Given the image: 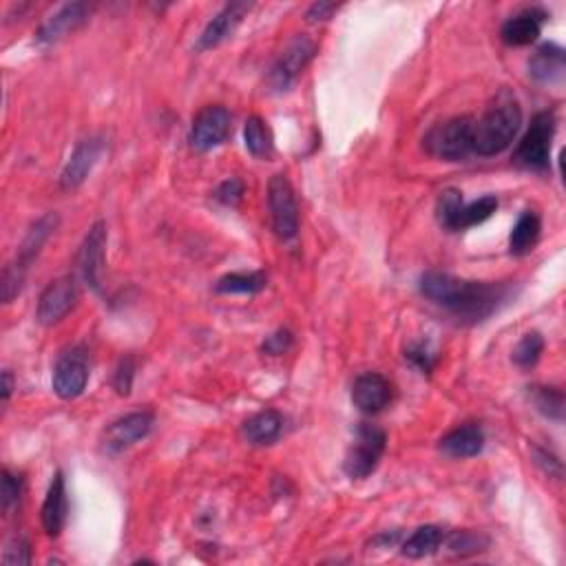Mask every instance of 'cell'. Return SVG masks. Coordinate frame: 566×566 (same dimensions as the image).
Listing matches in <instances>:
<instances>
[{"label":"cell","instance_id":"cell-13","mask_svg":"<svg viewBox=\"0 0 566 566\" xmlns=\"http://www.w3.org/2000/svg\"><path fill=\"white\" fill-rule=\"evenodd\" d=\"M107 224L96 222L85 237V244L80 248V272L93 290H100L102 275H104V259H107Z\"/></svg>","mask_w":566,"mask_h":566},{"label":"cell","instance_id":"cell-1","mask_svg":"<svg viewBox=\"0 0 566 566\" xmlns=\"http://www.w3.org/2000/svg\"><path fill=\"white\" fill-rule=\"evenodd\" d=\"M418 288L434 306L445 308L454 317L471 323L491 317L509 297V288L502 283L467 281L447 272H425Z\"/></svg>","mask_w":566,"mask_h":566},{"label":"cell","instance_id":"cell-16","mask_svg":"<svg viewBox=\"0 0 566 566\" xmlns=\"http://www.w3.org/2000/svg\"><path fill=\"white\" fill-rule=\"evenodd\" d=\"M91 9L85 3H71L65 5L51 16L47 23L40 27V31L36 34L38 45H56L58 40L71 36L73 31H78L82 25L89 20Z\"/></svg>","mask_w":566,"mask_h":566},{"label":"cell","instance_id":"cell-20","mask_svg":"<svg viewBox=\"0 0 566 566\" xmlns=\"http://www.w3.org/2000/svg\"><path fill=\"white\" fill-rule=\"evenodd\" d=\"M485 447V432L476 423L460 425L440 438L438 449L449 458H474Z\"/></svg>","mask_w":566,"mask_h":566},{"label":"cell","instance_id":"cell-19","mask_svg":"<svg viewBox=\"0 0 566 566\" xmlns=\"http://www.w3.org/2000/svg\"><path fill=\"white\" fill-rule=\"evenodd\" d=\"M544 20H547V14L542 9H524L502 25L500 36L509 47H527L540 38Z\"/></svg>","mask_w":566,"mask_h":566},{"label":"cell","instance_id":"cell-2","mask_svg":"<svg viewBox=\"0 0 566 566\" xmlns=\"http://www.w3.org/2000/svg\"><path fill=\"white\" fill-rule=\"evenodd\" d=\"M522 127V109L511 91L502 89L474 122V153L494 157L507 151Z\"/></svg>","mask_w":566,"mask_h":566},{"label":"cell","instance_id":"cell-35","mask_svg":"<svg viewBox=\"0 0 566 566\" xmlns=\"http://www.w3.org/2000/svg\"><path fill=\"white\" fill-rule=\"evenodd\" d=\"M3 564L5 566H25L31 564V549L25 538H14L5 547L3 553Z\"/></svg>","mask_w":566,"mask_h":566},{"label":"cell","instance_id":"cell-29","mask_svg":"<svg viewBox=\"0 0 566 566\" xmlns=\"http://www.w3.org/2000/svg\"><path fill=\"white\" fill-rule=\"evenodd\" d=\"M489 547V538L482 536V533L476 531H454L452 536L447 538V551L458 555V558H467V555H476L482 553Z\"/></svg>","mask_w":566,"mask_h":566},{"label":"cell","instance_id":"cell-8","mask_svg":"<svg viewBox=\"0 0 566 566\" xmlns=\"http://www.w3.org/2000/svg\"><path fill=\"white\" fill-rule=\"evenodd\" d=\"M89 383V352L85 345H71L65 352H60L54 368V392L62 401H73L85 394Z\"/></svg>","mask_w":566,"mask_h":566},{"label":"cell","instance_id":"cell-21","mask_svg":"<svg viewBox=\"0 0 566 566\" xmlns=\"http://www.w3.org/2000/svg\"><path fill=\"white\" fill-rule=\"evenodd\" d=\"M564 71H566V56L560 45L553 43L542 45L529 60V76L540 82V85H555V82H562Z\"/></svg>","mask_w":566,"mask_h":566},{"label":"cell","instance_id":"cell-18","mask_svg":"<svg viewBox=\"0 0 566 566\" xmlns=\"http://www.w3.org/2000/svg\"><path fill=\"white\" fill-rule=\"evenodd\" d=\"M67 511H69V500H67L65 476L58 471L47 489L43 509H40V520H43V529L47 536H54V538L60 536L62 529H65V524H67Z\"/></svg>","mask_w":566,"mask_h":566},{"label":"cell","instance_id":"cell-12","mask_svg":"<svg viewBox=\"0 0 566 566\" xmlns=\"http://www.w3.org/2000/svg\"><path fill=\"white\" fill-rule=\"evenodd\" d=\"M153 429V414L149 412H133L113 421L102 434V445L109 454H122L129 447L140 443Z\"/></svg>","mask_w":566,"mask_h":566},{"label":"cell","instance_id":"cell-31","mask_svg":"<svg viewBox=\"0 0 566 566\" xmlns=\"http://www.w3.org/2000/svg\"><path fill=\"white\" fill-rule=\"evenodd\" d=\"M460 208H463V193H460L458 188H447V191L440 193L438 204H436V217H438L440 226L456 233Z\"/></svg>","mask_w":566,"mask_h":566},{"label":"cell","instance_id":"cell-33","mask_svg":"<svg viewBox=\"0 0 566 566\" xmlns=\"http://www.w3.org/2000/svg\"><path fill=\"white\" fill-rule=\"evenodd\" d=\"M133 379H135V359L133 356H124V359H120L118 368H115V374H113L115 392H118L120 396H129L131 387H133Z\"/></svg>","mask_w":566,"mask_h":566},{"label":"cell","instance_id":"cell-32","mask_svg":"<svg viewBox=\"0 0 566 566\" xmlns=\"http://www.w3.org/2000/svg\"><path fill=\"white\" fill-rule=\"evenodd\" d=\"M405 359L410 361L421 374H432V370L436 368L438 354L429 343H412L410 348L405 350Z\"/></svg>","mask_w":566,"mask_h":566},{"label":"cell","instance_id":"cell-28","mask_svg":"<svg viewBox=\"0 0 566 566\" xmlns=\"http://www.w3.org/2000/svg\"><path fill=\"white\" fill-rule=\"evenodd\" d=\"M533 403L542 416L555 423L564 421V392L560 387H533Z\"/></svg>","mask_w":566,"mask_h":566},{"label":"cell","instance_id":"cell-30","mask_svg":"<svg viewBox=\"0 0 566 566\" xmlns=\"http://www.w3.org/2000/svg\"><path fill=\"white\" fill-rule=\"evenodd\" d=\"M542 352H544L542 334L540 332H527L518 341L516 350H513V363H516L518 368H522V370H531L538 365Z\"/></svg>","mask_w":566,"mask_h":566},{"label":"cell","instance_id":"cell-4","mask_svg":"<svg viewBox=\"0 0 566 566\" xmlns=\"http://www.w3.org/2000/svg\"><path fill=\"white\" fill-rule=\"evenodd\" d=\"M423 146L436 160H465V157L474 151V118H469V115H456V118L434 124L423 138Z\"/></svg>","mask_w":566,"mask_h":566},{"label":"cell","instance_id":"cell-6","mask_svg":"<svg viewBox=\"0 0 566 566\" xmlns=\"http://www.w3.org/2000/svg\"><path fill=\"white\" fill-rule=\"evenodd\" d=\"M555 138V115L542 111L531 120V127L520 140L513 160L529 171H547L551 162V144Z\"/></svg>","mask_w":566,"mask_h":566},{"label":"cell","instance_id":"cell-22","mask_svg":"<svg viewBox=\"0 0 566 566\" xmlns=\"http://www.w3.org/2000/svg\"><path fill=\"white\" fill-rule=\"evenodd\" d=\"M286 427V418H283L277 410H266L255 416H250L248 421L241 427V434L255 447H266L277 443Z\"/></svg>","mask_w":566,"mask_h":566},{"label":"cell","instance_id":"cell-40","mask_svg":"<svg viewBox=\"0 0 566 566\" xmlns=\"http://www.w3.org/2000/svg\"><path fill=\"white\" fill-rule=\"evenodd\" d=\"M12 390H14L12 372L5 370V372H3V401H5V403L9 401V396H12Z\"/></svg>","mask_w":566,"mask_h":566},{"label":"cell","instance_id":"cell-23","mask_svg":"<svg viewBox=\"0 0 566 566\" xmlns=\"http://www.w3.org/2000/svg\"><path fill=\"white\" fill-rule=\"evenodd\" d=\"M540 233H542V219L538 213L533 211H524L516 226L511 230L509 237V253L516 257H524L529 255L536 244L540 241Z\"/></svg>","mask_w":566,"mask_h":566},{"label":"cell","instance_id":"cell-25","mask_svg":"<svg viewBox=\"0 0 566 566\" xmlns=\"http://www.w3.org/2000/svg\"><path fill=\"white\" fill-rule=\"evenodd\" d=\"M244 144L248 153L257 157V160H268L275 153V142H272V133L268 129V124L259 118V115H253V118L246 120L244 127Z\"/></svg>","mask_w":566,"mask_h":566},{"label":"cell","instance_id":"cell-9","mask_svg":"<svg viewBox=\"0 0 566 566\" xmlns=\"http://www.w3.org/2000/svg\"><path fill=\"white\" fill-rule=\"evenodd\" d=\"M317 54V45L308 36H297L292 43L281 51L275 65L268 73V85L272 91H288L295 85L297 78L310 65V60Z\"/></svg>","mask_w":566,"mask_h":566},{"label":"cell","instance_id":"cell-7","mask_svg":"<svg viewBox=\"0 0 566 566\" xmlns=\"http://www.w3.org/2000/svg\"><path fill=\"white\" fill-rule=\"evenodd\" d=\"M268 208L272 228L281 241H292L299 235V204L295 188L286 175H272L268 182Z\"/></svg>","mask_w":566,"mask_h":566},{"label":"cell","instance_id":"cell-39","mask_svg":"<svg viewBox=\"0 0 566 566\" xmlns=\"http://www.w3.org/2000/svg\"><path fill=\"white\" fill-rule=\"evenodd\" d=\"M339 5H334V3H314L310 9H308V20L310 23H319V20H328L334 12H337Z\"/></svg>","mask_w":566,"mask_h":566},{"label":"cell","instance_id":"cell-10","mask_svg":"<svg viewBox=\"0 0 566 566\" xmlns=\"http://www.w3.org/2000/svg\"><path fill=\"white\" fill-rule=\"evenodd\" d=\"M78 297H80V292H78L76 277L65 275L56 281H51L38 299L36 319L40 326L49 328V326H56V323H60L73 308H76Z\"/></svg>","mask_w":566,"mask_h":566},{"label":"cell","instance_id":"cell-14","mask_svg":"<svg viewBox=\"0 0 566 566\" xmlns=\"http://www.w3.org/2000/svg\"><path fill=\"white\" fill-rule=\"evenodd\" d=\"M392 401V383L379 372H365L352 385V403L363 414H379Z\"/></svg>","mask_w":566,"mask_h":566},{"label":"cell","instance_id":"cell-17","mask_svg":"<svg viewBox=\"0 0 566 566\" xmlns=\"http://www.w3.org/2000/svg\"><path fill=\"white\" fill-rule=\"evenodd\" d=\"M250 7L253 5L228 3L202 31V36L197 40V51H208L217 45H222L224 40L239 27L241 20H244V16L250 12Z\"/></svg>","mask_w":566,"mask_h":566},{"label":"cell","instance_id":"cell-11","mask_svg":"<svg viewBox=\"0 0 566 566\" xmlns=\"http://www.w3.org/2000/svg\"><path fill=\"white\" fill-rule=\"evenodd\" d=\"M230 135V111L222 104H208L193 118L188 142L195 151H213L222 146Z\"/></svg>","mask_w":566,"mask_h":566},{"label":"cell","instance_id":"cell-34","mask_svg":"<svg viewBox=\"0 0 566 566\" xmlns=\"http://www.w3.org/2000/svg\"><path fill=\"white\" fill-rule=\"evenodd\" d=\"M20 496H23V478L14 476L12 471L5 469L3 471V511L9 513L18 502Z\"/></svg>","mask_w":566,"mask_h":566},{"label":"cell","instance_id":"cell-5","mask_svg":"<svg viewBox=\"0 0 566 566\" xmlns=\"http://www.w3.org/2000/svg\"><path fill=\"white\" fill-rule=\"evenodd\" d=\"M387 447V434L372 423H361L356 429L354 443L343 460V469L352 480H363L372 476L379 467Z\"/></svg>","mask_w":566,"mask_h":566},{"label":"cell","instance_id":"cell-38","mask_svg":"<svg viewBox=\"0 0 566 566\" xmlns=\"http://www.w3.org/2000/svg\"><path fill=\"white\" fill-rule=\"evenodd\" d=\"M533 456H536V463L542 467L544 474H549L553 478H562V460L558 456H553L547 449H540L536 447L533 449Z\"/></svg>","mask_w":566,"mask_h":566},{"label":"cell","instance_id":"cell-37","mask_svg":"<svg viewBox=\"0 0 566 566\" xmlns=\"http://www.w3.org/2000/svg\"><path fill=\"white\" fill-rule=\"evenodd\" d=\"M292 348V332L290 330H277L275 334L264 341V352L270 356L286 354Z\"/></svg>","mask_w":566,"mask_h":566},{"label":"cell","instance_id":"cell-3","mask_svg":"<svg viewBox=\"0 0 566 566\" xmlns=\"http://www.w3.org/2000/svg\"><path fill=\"white\" fill-rule=\"evenodd\" d=\"M58 226V215L56 213H49L45 217H40L38 222L29 228V233L25 237L23 244H20L18 250V257L14 264H9L3 272V299L5 303H12L18 295L20 290L25 286V277H27V270L34 264L36 257L40 255V250L47 244V239L51 237Z\"/></svg>","mask_w":566,"mask_h":566},{"label":"cell","instance_id":"cell-24","mask_svg":"<svg viewBox=\"0 0 566 566\" xmlns=\"http://www.w3.org/2000/svg\"><path fill=\"white\" fill-rule=\"evenodd\" d=\"M445 542V531L438 527V524H425V527H418L410 538L403 542L401 553L410 560H421L427 558L440 549V544Z\"/></svg>","mask_w":566,"mask_h":566},{"label":"cell","instance_id":"cell-27","mask_svg":"<svg viewBox=\"0 0 566 566\" xmlns=\"http://www.w3.org/2000/svg\"><path fill=\"white\" fill-rule=\"evenodd\" d=\"M498 211V197L496 195H485L476 199V202L471 204H463L458 213V222H456V230H467L471 226H478L482 222H487V219Z\"/></svg>","mask_w":566,"mask_h":566},{"label":"cell","instance_id":"cell-15","mask_svg":"<svg viewBox=\"0 0 566 566\" xmlns=\"http://www.w3.org/2000/svg\"><path fill=\"white\" fill-rule=\"evenodd\" d=\"M102 151H104V142L100 138L82 140L76 146V151L71 153L69 162L65 164V169H62L60 173L62 191H73V188L85 184L89 173L93 171V166L98 164Z\"/></svg>","mask_w":566,"mask_h":566},{"label":"cell","instance_id":"cell-36","mask_svg":"<svg viewBox=\"0 0 566 566\" xmlns=\"http://www.w3.org/2000/svg\"><path fill=\"white\" fill-rule=\"evenodd\" d=\"M241 197H244V182L237 180V177H230V180L222 182L215 191V199L224 206H237Z\"/></svg>","mask_w":566,"mask_h":566},{"label":"cell","instance_id":"cell-26","mask_svg":"<svg viewBox=\"0 0 566 566\" xmlns=\"http://www.w3.org/2000/svg\"><path fill=\"white\" fill-rule=\"evenodd\" d=\"M266 283L268 277L264 272H233L215 283V292L219 295H255L266 288Z\"/></svg>","mask_w":566,"mask_h":566}]
</instances>
